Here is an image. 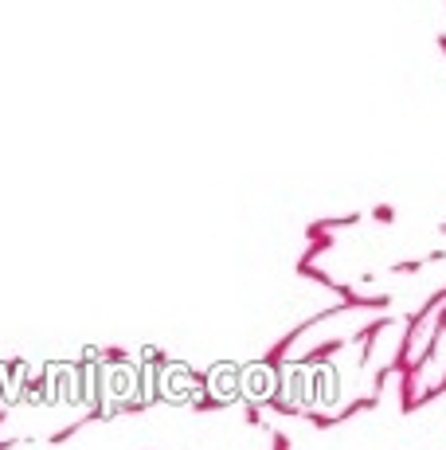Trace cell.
Here are the masks:
<instances>
[{
	"label": "cell",
	"instance_id": "obj_1",
	"mask_svg": "<svg viewBox=\"0 0 446 450\" xmlns=\"http://www.w3.org/2000/svg\"><path fill=\"white\" fill-rule=\"evenodd\" d=\"M102 365H106V368L130 365V353H125V349H102Z\"/></svg>",
	"mask_w": 446,
	"mask_h": 450
},
{
	"label": "cell",
	"instance_id": "obj_2",
	"mask_svg": "<svg viewBox=\"0 0 446 450\" xmlns=\"http://www.w3.org/2000/svg\"><path fill=\"white\" fill-rule=\"evenodd\" d=\"M216 407H219V400H216V396H207V391L196 400V411H216Z\"/></svg>",
	"mask_w": 446,
	"mask_h": 450
},
{
	"label": "cell",
	"instance_id": "obj_3",
	"mask_svg": "<svg viewBox=\"0 0 446 450\" xmlns=\"http://www.w3.org/2000/svg\"><path fill=\"white\" fill-rule=\"evenodd\" d=\"M270 447H274V450H286V447H290V435H286V431H270Z\"/></svg>",
	"mask_w": 446,
	"mask_h": 450
},
{
	"label": "cell",
	"instance_id": "obj_4",
	"mask_svg": "<svg viewBox=\"0 0 446 450\" xmlns=\"http://www.w3.org/2000/svg\"><path fill=\"white\" fill-rule=\"evenodd\" d=\"M243 419H247L251 427H263V411H259V407H247V411H243Z\"/></svg>",
	"mask_w": 446,
	"mask_h": 450
},
{
	"label": "cell",
	"instance_id": "obj_5",
	"mask_svg": "<svg viewBox=\"0 0 446 450\" xmlns=\"http://www.w3.org/2000/svg\"><path fill=\"white\" fill-rule=\"evenodd\" d=\"M372 219H380V223H392V219H396V212H392V207H376Z\"/></svg>",
	"mask_w": 446,
	"mask_h": 450
},
{
	"label": "cell",
	"instance_id": "obj_6",
	"mask_svg": "<svg viewBox=\"0 0 446 450\" xmlns=\"http://www.w3.org/2000/svg\"><path fill=\"white\" fill-rule=\"evenodd\" d=\"M4 419H8V411H4V407H0V427H4Z\"/></svg>",
	"mask_w": 446,
	"mask_h": 450
}]
</instances>
